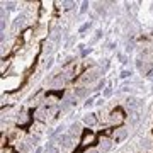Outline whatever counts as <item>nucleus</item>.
I'll list each match as a JSON object with an SVG mask.
<instances>
[{"label":"nucleus","mask_w":153,"mask_h":153,"mask_svg":"<svg viewBox=\"0 0 153 153\" xmlns=\"http://www.w3.org/2000/svg\"><path fill=\"white\" fill-rule=\"evenodd\" d=\"M4 5H5L7 9H9V10H12V9H16V7H14V4H12V2H9V4H4Z\"/></svg>","instance_id":"23"},{"label":"nucleus","mask_w":153,"mask_h":153,"mask_svg":"<svg viewBox=\"0 0 153 153\" xmlns=\"http://www.w3.org/2000/svg\"><path fill=\"white\" fill-rule=\"evenodd\" d=\"M111 95H112V88L107 87V88L104 90V97H111Z\"/></svg>","instance_id":"18"},{"label":"nucleus","mask_w":153,"mask_h":153,"mask_svg":"<svg viewBox=\"0 0 153 153\" xmlns=\"http://www.w3.org/2000/svg\"><path fill=\"white\" fill-rule=\"evenodd\" d=\"M24 24H26V16H24V14H21V16H17L16 22H14V27H16V29H19V27H22Z\"/></svg>","instance_id":"11"},{"label":"nucleus","mask_w":153,"mask_h":153,"mask_svg":"<svg viewBox=\"0 0 153 153\" xmlns=\"http://www.w3.org/2000/svg\"><path fill=\"white\" fill-rule=\"evenodd\" d=\"M65 80H66V78L63 76V73H58V75L49 82V87H51V88H61L63 85H65Z\"/></svg>","instance_id":"9"},{"label":"nucleus","mask_w":153,"mask_h":153,"mask_svg":"<svg viewBox=\"0 0 153 153\" xmlns=\"http://www.w3.org/2000/svg\"><path fill=\"white\" fill-rule=\"evenodd\" d=\"M87 94V88L85 87H78V88H75V95H78V97H83Z\"/></svg>","instance_id":"13"},{"label":"nucleus","mask_w":153,"mask_h":153,"mask_svg":"<svg viewBox=\"0 0 153 153\" xmlns=\"http://www.w3.org/2000/svg\"><path fill=\"white\" fill-rule=\"evenodd\" d=\"M46 153H60V150L56 146H48L46 148Z\"/></svg>","instance_id":"16"},{"label":"nucleus","mask_w":153,"mask_h":153,"mask_svg":"<svg viewBox=\"0 0 153 153\" xmlns=\"http://www.w3.org/2000/svg\"><path fill=\"white\" fill-rule=\"evenodd\" d=\"M90 51H92L90 48H88V49H82V56H87L88 53H90Z\"/></svg>","instance_id":"25"},{"label":"nucleus","mask_w":153,"mask_h":153,"mask_svg":"<svg viewBox=\"0 0 153 153\" xmlns=\"http://www.w3.org/2000/svg\"><path fill=\"white\" fill-rule=\"evenodd\" d=\"M109 121H111V124H114V126L119 128V126L124 123V111L121 109V107H116V109L109 114Z\"/></svg>","instance_id":"1"},{"label":"nucleus","mask_w":153,"mask_h":153,"mask_svg":"<svg viewBox=\"0 0 153 153\" xmlns=\"http://www.w3.org/2000/svg\"><path fill=\"white\" fill-rule=\"evenodd\" d=\"M104 85H105V82H104V80H102V82H99V85H97V88H95V90H100V88L104 87Z\"/></svg>","instance_id":"26"},{"label":"nucleus","mask_w":153,"mask_h":153,"mask_svg":"<svg viewBox=\"0 0 153 153\" xmlns=\"http://www.w3.org/2000/svg\"><path fill=\"white\" fill-rule=\"evenodd\" d=\"M126 136H128V129H126L124 126H119V128H116L114 131H112V138H114L116 143H121Z\"/></svg>","instance_id":"4"},{"label":"nucleus","mask_w":153,"mask_h":153,"mask_svg":"<svg viewBox=\"0 0 153 153\" xmlns=\"http://www.w3.org/2000/svg\"><path fill=\"white\" fill-rule=\"evenodd\" d=\"M80 131V124H78V123H75V124H71L70 126V131H68V134H76V133Z\"/></svg>","instance_id":"12"},{"label":"nucleus","mask_w":153,"mask_h":153,"mask_svg":"<svg viewBox=\"0 0 153 153\" xmlns=\"http://www.w3.org/2000/svg\"><path fill=\"white\" fill-rule=\"evenodd\" d=\"M63 76L68 78V80H70V78H75L76 76V65L75 63H68V65L63 68Z\"/></svg>","instance_id":"6"},{"label":"nucleus","mask_w":153,"mask_h":153,"mask_svg":"<svg viewBox=\"0 0 153 153\" xmlns=\"http://www.w3.org/2000/svg\"><path fill=\"white\" fill-rule=\"evenodd\" d=\"M152 7H153V5H152Z\"/></svg>","instance_id":"32"},{"label":"nucleus","mask_w":153,"mask_h":153,"mask_svg":"<svg viewBox=\"0 0 153 153\" xmlns=\"http://www.w3.org/2000/svg\"><path fill=\"white\" fill-rule=\"evenodd\" d=\"M36 153H43V150H41V148H38V150H36Z\"/></svg>","instance_id":"31"},{"label":"nucleus","mask_w":153,"mask_h":153,"mask_svg":"<svg viewBox=\"0 0 153 153\" xmlns=\"http://www.w3.org/2000/svg\"><path fill=\"white\" fill-rule=\"evenodd\" d=\"M124 105H126V109H128V111H131V112H133V111H136L138 107L141 105V100L131 95V97H128V99L124 100Z\"/></svg>","instance_id":"5"},{"label":"nucleus","mask_w":153,"mask_h":153,"mask_svg":"<svg viewBox=\"0 0 153 153\" xmlns=\"http://www.w3.org/2000/svg\"><path fill=\"white\" fill-rule=\"evenodd\" d=\"M140 152L141 153H153V136H145L140 141Z\"/></svg>","instance_id":"3"},{"label":"nucleus","mask_w":153,"mask_h":153,"mask_svg":"<svg viewBox=\"0 0 153 153\" xmlns=\"http://www.w3.org/2000/svg\"><path fill=\"white\" fill-rule=\"evenodd\" d=\"M51 39H53V41H58V39H60V29H53V31H51Z\"/></svg>","instance_id":"14"},{"label":"nucleus","mask_w":153,"mask_h":153,"mask_svg":"<svg viewBox=\"0 0 153 153\" xmlns=\"http://www.w3.org/2000/svg\"><path fill=\"white\" fill-rule=\"evenodd\" d=\"M111 148H112V140H109L107 136L100 138V145H99V152H100V153H107V152H111Z\"/></svg>","instance_id":"8"},{"label":"nucleus","mask_w":153,"mask_h":153,"mask_svg":"<svg viewBox=\"0 0 153 153\" xmlns=\"http://www.w3.org/2000/svg\"><path fill=\"white\" fill-rule=\"evenodd\" d=\"M63 5H65V9H66V10H70L71 7L75 5V2H63Z\"/></svg>","instance_id":"17"},{"label":"nucleus","mask_w":153,"mask_h":153,"mask_svg":"<svg viewBox=\"0 0 153 153\" xmlns=\"http://www.w3.org/2000/svg\"><path fill=\"white\" fill-rule=\"evenodd\" d=\"M2 153H12L10 150H5V148H2Z\"/></svg>","instance_id":"29"},{"label":"nucleus","mask_w":153,"mask_h":153,"mask_svg":"<svg viewBox=\"0 0 153 153\" xmlns=\"http://www.w3.org/2000/svg\"><path fill=\"white\" fill-rule=\"evenodd\" d=\"M131 75H133L131 71H128V70H124V71H123V73H121V78H128V76H131Z\"/></svg>","instance_id":"22"},{"label":"nucleus","mask_w":153,"mask_h":153,"mask_svg":"<svg viewBox=\"0 0 153 153\" xmlns=\"http://www.w3.org/2000/svg\"><path fill=\"white\" fill-rule=\"evenodd\" d=\"M51 65H53V58H49V60H48V63H46V68H49Z\"/></svg>","instance_id":"27"},{"label":"nucleus","mask_w":153,"mask_h":153,"mask_svg":"<svg viewBox=\"0 0 153 153\" xmlns=\"http://www.w3.org/2000/svg\"><path fill=\"white\" fill-rule=\"evenodd\" d=\"M119 60H121V63H128V58L124 55H119Z\"/></svg>","instance_id":"24"},{"label":"nucleus","mask_w":153,"mask_h":153,"mask_svg":"<svg viewBox=\"0 0 153 153\" xmlns=\"http://www.w3.org/2000/svg\"><path fill=\"white\" fill-rule=\"evenodd\" d=\"M87 9H88V2H83V4H82V9H80V12H82V14H85V12H87Z\"/></svg>","instance_id":"20"},{"label":"nucleus","mask_w":153,"mask_h":153,"mask_svg":"<svg viewBox=\"0 0 153 153\" xmlns=\"http://www.w3.org/2000/svg\"><path fill=\"white\" fill-rule=\"evenodd\" d=\"M87 153H100V152H99V150H88Z\"/></svg>","instance_id":"28"},{"label":"nucleus","mask_w":153,"mask_h":153,"mask_svg":"<svg viewBox=\"0 0 153 153\" xmlns=\"http://www.w3.org/2000/svg\"><path fill=\"white\" fill-rule=\"evenodd\" d=\"M99 73H100V71H99L97 68H94V70H90V71H85L80 80H82L83 83H90V82H94V80L99 76Z\"/></svg>","instance_id":"7"},{"label":"nucleus","mask_w":153,"mask_h":153,"mask_svg":"<svg viewBox=\"0 0 153 153\" xmlns=\"http://www.w3.org/2000/svg\"><path fill=\"white\" fill-rule=\"evenodd\" d=\"M22 117H19V119H17V123H19V124H26V123H27L29 121V116L27 114H21Z\"/></svg>","instance_id":"15"},{"label":"nucleus","mask_w":153,"mask_h":153,"mask_svg":"<svg viewBox=\"0 0 153 153\" xmlns=\"http://www.w3.org/2000/svg\"><path fill=\"white\" fill-rule=\"evenodd\" d=\"M95 141H97L95 133L85 129V131H83V134H82V140H80V148H87V146H90V145H94Z\"/></svg>","instance_id":"2"},{"label":"nucleus","mask_w":153,"mask_h":153,"mask_svg":"<svg viewBox=\"0 0 153 153\" xmlns=\"http://www.w3.org/2000/svg\"><path fill=\"white\" fill-rule=\"evenodd\" d=\"M94 100H95V97H92V99H88L87 102H85V109H88L90 105H94Z\"/></svg>","instance_id":"19"},{"label":"nucleus","mask_w":153,"mask_h":153,"mask_svg":"<svg viewBox=\"0 0 153 153\" xmlns=\"http://www.w3.org/2000/svg\"><path fill=\"white\" fill-rule=\"evenodd\" d=\"M148 78H150V80H153V70L150 71V75H148Z\"/></svg>","instance_id":"30"},{"label":"nucleus","mask_w":153,"mask_h":153,"mask_svg":"<svg viewBox=\"0 0 153 153\" xmlns=\"http://www.w3.org/2000/svg\"><path fill=\"white\" fill-rule=\"evenodd\" d=\"M97 114H94V112H88V114L83 116V123L87 126H94V124H97V117H95Z\"/></svg>","instance_id":"10"},{"label":"nucleus","mask_w":153,"mask_h":153,"mask_svg":"<svg viewBox=\"0 0 153 153\" xmlns=\"http://www.w3.org/2000/svg\"><path fill=\"white\" fill-rule=\"evenodd\" d=\"M88 27H90V22H85V24H83L82 27H80V33H85V31H87Z\"/></svg>","instance_id":"21"}]
</instances>
